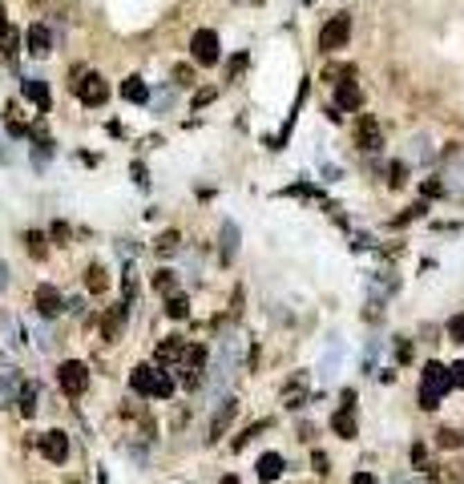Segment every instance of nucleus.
Wrapping results in <instances>:
<instances>
[{
    "label": "nucleus",
    "mask_w": 464,
    "mask_h": 484,
    "mask_svg": "<svg viewBox=\"0 0 464 484\" xmlns=\"http://www.w3.org/2000/svg\"><path fill=\"white\" fill-rule=\"evenodd\" d=\"M17 388V368H0V395H8Z\"/></svg>",
    "instance_id": "nucleus-35"
},
{
    "label": "nucleus",
    "mask_w": 464,
    "mask_h": 484,
    "mask_svg": "<svg viewBox=\"0 0 464 484\" xmlns=\"http://www.w3.org/2000/svg\"><path fill=\"white\" fill-rule=\"evenodd\" d=\"M440 400H444L440 392H432V388H420V408H424V412H436V408H440Z\"/></svg>",
    "instance_id": "nucleus-31"
},
{
    "label": "nucleus",
    "mask_w": 464,
    "mask_h": 484,
    "mask_svg": "<svg viewBox=\"0 0 464 484\" xmlns=\"http://www.w3.org/2000/svg\"><path fill=\"white\" fill-rule=\"evenodd\" d=\"M428 214V202H412V206L404 210L400 218H395V226H404V222H416V218H424Z\"/></svg>",
    "instance_id": "nucleus-30"
},
{
    "label": "nucleus",
    "mask_w": 464,
    "mask_h": 484,
    "mask_svg": "<svg viewBox=\"0 0 464 484\" xmlns=\"http://www.w3.org/2000/svg\"><path fill=\"white\" fill-rule=\"evenodd\" d=\"M105 287H109V275H105V267H97V262H93L89 271H85V291H89V295H101Z\"/></svg>",
    "instance_id": "nucleus-21"
},
{
    "label": "nucleus",
    "mask_w": 464,
    "mask_h": 484,
    "mask_svg": "<svg viewBox=\"0 0 464 484\" xmlns=\"http://www.w3.org/2000/svg\"><path fill=\"white\" fill-rule=\"evenodd\" d=\"M190 57H194L198 65H218V57H222L218 33H214V28H198V33L190 37Z\"/></svg>",
    "instance_id": "nucleus-3"
},
{
    "label": "nucleus",
    "mask_w": 464,
    "mask_h": 484,
    "mask_svg": "<svg viewBox=\"0 0 464 484\" xmlns=\"http://www.w3.org/2000/svg\"><path fill=\"white\" fill-rule=\"evenodd\" d=\"M283 468H287V456H283V452H262V456H258V481L262 484L278 481Z\"/></svg>",
    "instance_id": "nucleus-13"
},
{
    "label": "nucleus",
    "mask_w": 464,
    "mask_h": 484,
    "mask_svg": "<svg viewBox=\"0 0 464 484\" xmlns=\"http://www.w3.org/2000/svg\"><path fill=\"white\" fill-rule=\"evenodd\" d=\"M33 303H37L41 319H57V315L65 311V299H61V291H57L53 283H41V287L33 291Z\"/></svg>",
    "instance_id": "nucleus-6"
},
{
    "label": "nucleus",
    "mask_w": 464,
    "mask_h": 484,
    "mask_svg": "<svg viewBox=\"0 0 464 484\" xmlns=\"http://www.w3.org/2000/svg\"><path fill=\"white\" fill-rule=\"evenodd\" d=\"M331 432H335V436H343V440H355V432H359V428H355V415H351V408H339V412L331 415Z\"/></svg>",
    "instance_id": "nucleus-19"
},
{
    "label": "nucleus",
    "mask_w": 464,
    "mask_h": 484,
    "mask_svg": "<svg viewBox=\"0 0 464 484\" xmlns=\"http://www.w3.org/2000/svg\"><path fill=\"white\" fill-rule=\"evenodd\" d=\"M190 81H194V69L190 65H178L174 69V85H190Z\"/></svg>",
    "instance_id": "nucleus-38"
},
{
    "label": "nucleus",
    "mask_w": 464,
    "mask_h": 484,
    "mask_svg": "<svg viewBox=\"0 0 464 484\" xmlns=\"http://www.w3.org/2000/svg\"><path fill=\"white\" fill-rule=\"evenodd\" d=\"M395 359H400V364H408V359H412V343H408V339H400V343H395Z\"/></svg>",
    "instance_id": "nucleus-39"
},
{
    "label": "nucleus",
    "mask_w": 464,
    "mask_h": 484,
    "mask_svg": "<svg viewBox=\"0 0 464 484\" xmlns=\"http://www.w3.org/2000/svg\"><path fill=\"white\" fill-rule=\"evenodd\" d=\"M311 468H315L319 476H327V456H323V452H315V456H311Z\"/></svg>",
    "instance_id": "nucleus-43"
},
{
    "label": "nucleus",
    "mask_w": 464,
    "mask_h": 484,
    "mask_svg": "<svg viewBox=\"0 0 464 484\" xmlns=\"http://www.w3.org/2000/svg\"><path fill=\"white\" fill-rule=\"evenodd\" d=\"M452 379H456V388H464V359L461 364H452Z\"/></svg>",
    "instance_id": "nucleus-45"
},
{
    "label": "nucleus",
    "mask_w": 464,
    "mask_h": 484,
    "mask_svg": "<svg viewBox=\"0 0 464 484\" xmlns=\"http://www.w3.org/2000/svg\"><path fill=\"white\" fill-rule=\"evenodd\" d=\"M0 48H4V57H17L21 53V33L17 28H4L0 33Z\"/></svg>",
    "instance_id": "nucleus-28"
},
{
    "label": "nucleus",
    "mask_w": 464,
    "mask_h": 484,
    "mask_svg": "<svg viewBox=\"0 0 464 484\" xmlns=\"http://www.w3.org/2000/svg\"><path fill=\"white\" fill-rule=\"evenodd\" d=\"M121 97L134 101V105H145V101H150V85H145L141 77H125V81H121Z\"/></svg>",
    "instance_id": "nucleus-18"
},
{
    "label": "nucleus",
    "mask_w": 464,
    "mask_h": 484,
    "mask_svg": "<svg viewBox=\"0 0 464 484\" xmlns=\"http://www.w3.org/2000/svg\"><path fill=\"white\" fill-rule=\"evenodd\" d=\"M166 315H170V319H186V315H190V299H186V295H170Z\"/></svg>",
    "instance_id": "nucleus-27"
},
{
    "label": "nucleus",
    "mask_w": 464,
    "mask_h": 484,
    "mask_svg": "<svg viewBox=\"0 0 464 484\" xmlns=\"http://www.w3.org/2000/svg\"><path fill=\"white\" fill-rule=\"evenodd\" d=\"M392 484H420V481H416V476H395Z\"/></svg>",
    "instance_id": "nucleus-49"
},
{
    "label": "nucleus",
    "mask_w": 464,
    "mask_h": 484,
    "mask_svg": "<svg viewBox=\"0 0 464 484\" xmlns=\"http://www.w3.org/2000/svg\"><path fill=\"white\" fill-rule=\"evenodd\" d=\"M174 395V375L170 371H158V384H154V400H170Z\"/></svg>",
    "instance_id": "nucleus-29"
},
{
    "label": "nucleus",
    "mask_w": 464,
    "mask_h": 484,
    "mask_svg": "<svg viewBox=\"0 0 464 484\" xmlns=\"http://www.w3.org/2000/svg\"><path fill=\"white\" fill-rule=\"evenodd\" d=\"M178 247H182V234L178 231H166V234L154 238V251L158 254H178Z\"/></svg>",
    "instance_id": "nucleus-22"
},
{
    "label": "nucleus",
    "mask_w": 464,
    "mask_h": 484,
    "mask_svg": "<svg viewBox=\"0 0 464 484\" xmlns=\"http://www.w3.org/2000/svg\"><path fill=\"white\" fill-rule=\"evenodd\" d=\"M178 355H186V339L182 335H166L162 347H158V364H170V359H178Z\"/></svg>",
    "instance_id": "nucleus-20"
},
{
    "label": "nucleus",
    "mask_w": 464,
    "mask_h": 484,
    "mask_svg": "<svg viewBox=\"0 0 464 484\" xmlns=\"http://www.w3.org/2000/svg\"><path fill=\"white\" fill-rule=\"evenodd\" d=\"M48 48H53V33L45 24H28V53L33 57H48Z\"/></svg>",
    "instance_id": "nucleus-15"
},
{
    "label": "nucleus",
    "mask_w": 464,
    "mask_h": 484,
    "mask_svg": "<svg viewBox=\"0 0 464 484\" xmlns=\"http://www.w3.org/2000/svg\"><path fill=\"white\" fill-rule=\"evenodd\" d=\"M41 456H45L48 464H65L69 460V436H65L61 428L45 432V436H41Z\"/></svg>",
    "instance_id": "nucleus-7"
},
{
    "label": "nucleus",
    "mask_w": 464,
    "mask_h": 484,
    "mask_svg": "<svg viewBox=\"0 0 464 484\" xmlns=\"http://www.w3.org/2000/svg\"><path fill=\"white\" fill-rule=\"evenodd\" d=\"M4 287H8V275H4V262H0V291H4Z\"/></svg>",
    "instance_id": "nucleus-50"
},
{
    "label": "nucleus",
    "mask_w": 464,
    "mask_h": 484,
    "mask_svg": "<svg viewBox=\"0 0 464 484\" xmlns=\"http://www.w3.org/2000/svg\"><path fill=\"white\" fill-rule=\"evenodd\" d=\"M448 339L456 347H464V315H452V319H448Z\"/></svg>",
    "instance_id": "nucleus-32"
},
{
    "label": "nucleus",
    "mask_w": 464,
    "mask_h": 484,
    "mask_svg": "<svg viewBox=\"0 0 464 484\" xmlns=\"http://www.w3.org/2000/svg\"><path fill=\"white\" fill-rule=\"evenodd\" d=\"M420 388H432V392L448 395L452 388H456L452 368H444V364H436V359H428V364H424V371H420Z\"/></svg>",
    "instance_id": "nucleus-5"
},
{
    "label": "nucleus",
    "mask_w": 464,
    "mask_h": 484,
    "mask_svg": "<svg viewBox=\"0 0 464 484\" xmlns=\"http://www.w3.org/2000/svg\"><path fill=\"white\" fill-rule=\"evenodd\" d=\"M17 408H21V415L28 420V415L37 412V388L33 384H24L21 392H17Z\"/></svg>",
    "instance_id": "nucleus-23"
},
{
    "label": "nucleus",
    "mask_w": 464,
    "mask_h": 484,
    "mask_svg": "<svg viewBox=\"0 0 464 484\" xmlns=\"http://www.w3.org/2000/svg\"><path fill=\"white\" fill-rule=\"evenodd\" d=\"M359 101H364V93L355 81H339L335 85V109H359Z\"/></svg>",
    "instance_id": "nucleus-16"
},
{
    "label": "nucleus",
    "mask_w": 464,
    "mask_h": 484,
    "mask_svg": "<svg viewBox=\"0 0 464 484\" xmlns=\"http://www.w3.org/2000/svg\"><path fill=\"white\" fill-rule=\"evenodd\" d=\"M355 145H359V150H380V145H384V134H380V121H375V117L371 114H359V121H355Z\"/></svg>",
    "instance_id": "nucleus-8"
},
{
    "label": "nucleus",
    "mask_w": 464,
    "mask_h": 484,
    "mask_svg": "<svg viewBox=\"0 0 464 484\" xmlns=\"http://www.w3.org/2000/svg\"><path fill=\"white\" fill-rule=\"evenodd\" d=\"M57 384H61V392L65 395H81L85 388H89V368L77 364V359H65V364L57 368Z\"/></svg>",
    "instance_id": "nucleus-4"
},
{
    "label": "nucleus",
    "mask_w": 464,
    "mask_h": 484,
    "mask_svg": "<svg viewBox=\"0 0 464 484\" xmlns=\"http://www.w3.org/2000/svg\"><path fill=\"white\" fill-rule=\"evenodd\" d=\"M348 41H351V17L348 12H335V17L319 28V48H323V53H339V48H348Z\"/></svg>",
    "instance_id": "nucleus-1"
},
{
    "label": "nucleus",
    "mask_w": 464,
    "mask_h": 484,
    "mask_svg": "<svg viewBox=\"0 0 464 484\" xmlns=\"http://www.w3.org/2000/svg\"><path fill=\"white\" fill-rule=\"evenodd\" d=\"M436 444H440V448H456V444H464V432H452V428H440V432H436Z\"/></svg>",
    "instance_id": "nucleus-33"
},
{
    "label": "nucleus",
    "mask_w": 464,
    "mask_h": 484,
    "mask_svg": "<svg viewBox=\"0 0 464 484\" xmlns=\"http://www.w3.org/2000/svg\"><path fill=\"white\" fill-rule=\"evenodd\" d=\"M351 484H380V481H375L371 472H355V476H351Z\"/></svg>",
    "instance_id": "nucleus-44"
},
{
    "label": "nucleus",
    "mask_w": 464,
    "mask_h": 484,
    "mask_svg": "<svg viewBox=\"0 0 464 484\" xmlns=\"http://www.w3.org/2000/svg\"><path fill=\"white\" fill-rule=\"evenodd\" d=\"M154 291H158V295H174V291H178L174 271H154Z\"/></svg>",
    "instance_id": "nucleus-24"
},
{
    "label": "nucleus",
    "mask_w": 464,
    "mask_h": 484,
    "mask_svg": "<svg viewBox=\"0 0 464 484\" xmlns=\"http://www.w3.org/2000/svg\"><path fill=\"white\" fill-rule=\"evenodd\" d=\"M53 242H69V226L65 222H53Z\"/></svg>",
    "instance_id": "nucleus-40"
},
{
    "label": "nucleus",
    "mask_w": 464,
    "mask_h": 484,
    "mask_svg": "<svg viewBox=\"0 0 464 484\" xmlns=\"http://www.w3.org/2000/svg\"><path fill=\"white\" fill-rule=\"evenodd\" d=\"M424 198H440V194H448V186H444V178H424Z\"/></svg>",
    "instance_id": "nucleus-34"
},
{
    "label": "nucleus",
    "mask_w": 464,
    "mask_h": 484,
    "mask_svg": "<svg viewBox=\"0 0 464 484\" xmlns=\"http://www.w3.org/2000/svg\"><path fill=\"white\" fill-rule=\"evenodd\" d=\"M408 158L428 161V158H432V150H428V141H424V138H416V141H412V150H408Z\"/></svg>",
    "instance_id": "nucleus-37"
},
{
    "label": "nucleus",
    "mask_w": 464,
    "mask_h": 484,
    "mask_svg": "<svg viewBox=\"0 0 464 484\" xmlns=\"http://www.w3.org/2000/svg\"><path fill=\"white\" fill-rule=\"evenodd\" d=\"M150 101H154L158 109H166V105H170V89H162V93H158V97H150Z\"/></svg>",
    "instance_id": "nucleus-47"
},
{
    "label": "nucleus",
    "mask_w": 464,
    "mask_h": 484,
    "mask_svg": "<svg viewBox=\"0 0 464 484\" xmlns=\"http://www.w3.org/2000/svg\"><path fill=\"white\" fill-rule=\"evenodd\" d=\"M234 412H238V400H234V395H226V400H222V408L210 415V440H218L222 432H226V428H231Z\"/></svg>",
    "instance_id": "nucleus-12"
},
{
    "label": "nucleus",
    "mask_w": 464,
    "mask_h": 484,
    "mask_svg": "<svg viewBox=\"0 0 464 484\" xmlns=\"http://www.w3.org/2000/svg\"><path fill=\"white\" fill-rule=\"evenodd\" d=\"M24 247H28V254H33V258H45V254H48L45 234H41V231H28V234H24Z\"/></svg>",
    "instance_id": "nucleus-26"
},
{
    "label": "nucleus",
    "mask_w": 464,
    "mask_h": 484,
    "mask_svg": "<svg viewBox=\"0 0 464 484\" xmlns=\"http://www.w3.org/2000/svg\"><path fill=\"white\" fill-rule=\"evenodd\" d=\"M412 464H424V444H412Z\"/></svg>",
    "instance_id": "nucleus-48"
},
{
    "label": "nucleus",
    "mask_w": 464,
    "mask_h": 484,
    "mask_svg": "<svg viewBox=\"0 0 464 484\" xmlns=\"http://www.w3.org/2000/svg\"><path fill=\"white\" fill-rule=\"evenodd\" d=\"M202 371H206V347L190 343L186 355H182V364H178V384H182V388H198V384H202Z\"/></svg>",
    "instance_id": "nucleus-2"
},
{
    "label": "nucleus",
    "mask_w": 464,
    "mask_h": 484,
    "mask_svg": "<svg viewBox=\"0 0 464 484\" xmlns=\"http://www.w3.org/2000/svg\"><path fill=\"white\" fill-rule=\"evenodd\" d=\"M154 384H158V371L150 368V364H141V368L130 371V388L138 395H150V400H154Z\"/></svg>",
    "instance_id": "nucleus-14"
},
{
    "label": "nucleus",
    "mask_w": 464,
    "mask_h": 484,
    "mask_svg": "<svg viewBox=\"0 0 464 484\" xmlns=\"http://www.w3.org/2000/svg\"><path fill=\"white\" fill-rule=\"evenodd\" d=\"M125 319H130V303L121 299L117 307H109V315L101 319V335L114 343V339H121V331H125Z\"/></svg>",
    "instance_id": "nucleus-10"
},
{
    "label": "nucleus",
    "mask_w": 464,
    "mask_h": 484,
    "mask_svg": "<svg viewBox=\"0 0 464 484\" xmlns=\"http://www.w3.org/2000/svg\"><path fill=\"white\" fill-rule=\"evenodd\" d=\"M218 242H222V247H218V262H222V267H231L234 254H238V226H234L231 218L222 222V234H218Z\"/></svg>",
    "instance_id": "nucleus-11"
},
{
    "label": "nucleus",
    "mask_w": 464,
    "mask_h": 484,
    "mask_svg": "<svg viewBox=\"0 0 464 484\" xmlns=\"http://www.w3.org/2000/svg\"><path fill=\"white\" fill-rule=\"evenodd\" d=\"M262 428H271V420H258V424H251V428H247V432H242V436L234 440V448H242V444H247V440H255L258 432H262Z\"/></svg>",
    "instance_id": "nucleus-36"
},
{
    "label": "nucleus",
    "mask_w": 464,
    "mask_h": 484,
    "mask_svg": "<svg viewBox=\"0 0 464 484\" xmlns=\"http://www.w3.org/2000/svg\"><path fill=\"white\" fill-rule=\"evenodd\" d=\"M444 186H448L452 194H464V161L448 165V174H444Z\"/></svg>",
    "instance_id": "nucleus-25"
},
{
    "label": "nucleus",
    "mask_w": 464,
    "mask_h": 484,
    "mask_svg": "<svg viewBox=\"0 0 464 484\" xmlns=\"http://www.w3.org/2000/svg\"><path fill=\"white\" fill-rule=\"evenodd\" d=\"M21 93L28 97V101H33V105H37V114H48V85H45V81L28 77V81L21 85Z\"/></svg>",
    "instance_id": "nucleus-17"
},
{
    "label": "nucleus",
    "mask_w": 464,
    "mask_h": 484,
    "mask_svg": "<svg viewBox=\"0 0 464 484\" xmlns=\"http://www.w3.org/2000/svg\"><path fill=\"white\" fill-rule=\"evenodd\" d=\"M77 97L85 101V105H105V97H109V85H105V77H97V73H89L81 85H77Z\"/></svg>",
    "instance_id": "nucleus-9"
},
{
    "label": "nucleus",
    "mask_w": 464,
    "mask_h": 484,
    "mask_svg": "<svg viewBox=\"0 0 464 484\" xmlns=\"http://www.w3.org/2000/svg\"><path fill=\"white\" fill-rule=\"evenodd\" d=\"M388 182H392V186H404V182H408V178H404V161H395V165H392V178H388Z\"/></svg>",
    "instance_id": "nucleus-42"
},
{
    "label": "nucleus",
    "mask_w": 464,
    "mask_h": 484,
    "mask_svg": "<svg viewBox=\"0 0 464 484\" xmlns=\"http://www.w3.org/2000/svg\"><path fill=\"white\" fill-rule=\"evenodd\" d=\"M218 484H238V476H222V481H218Z\"/></svg>",
    "instance_id": "nucleus-51"
},
{
    "label": "nucleus",
    "mask_w": 464,
    "mask_h": 484,
    "mask_svg": "<svg viewBox=\"0 0 464 484\" xmlns=\"http://www.w3.org/2000/svg\"><path fill=\"white\" fill-rule=\"evenodd\" d=\"M242 65H247V53H242V57H234V61H231V77H238V73H242Z\"/></svg>",
    "instance_id": "nucleus-46"
},
{
    "label": "nucleus",
    "mask_w": 464,
    "mask_h": 484,
    "mask_svg": "<svg viewBox=\"0 0 464 484\" xmlns=\"http://www.w3.org/2000/svg\"><path fill=\"white\" fill-rule=\"evenodd\" d=\"M214 93H218V89H198V97H194V109H202L206 101H214Z\"/></svg>",
    "instance_id": "nucleus-41"
},
{
    "label": "nucleus",
    "mask_w": 464,
    "mask_h": 484,
    "mask_svg": "<svg viewBox=\"0 0 464 484\" xmlns=\"http://www.w3.org/2000/svg\"><path fill=\"white\" fill-rule=\"evenodd\" d=\"M4 28H8V24H4V4H0V33H4Z\"/></svg>",
    "instance_id": "nucleus-52"
}]
</instances>
